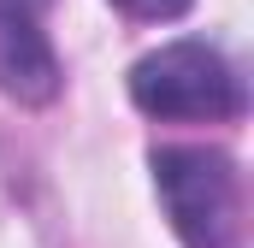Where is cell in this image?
<instances>
[{"label": "cell", "instance_id": "2", "mask_svg": "<svg viewBox=\"0 0 254 248\" xmlns=\"http://www.w3.org/2000/svg\"><path fill=\"white\" fill-rule=\"evenodd\" d=\"M130 101L148 119H237L243 77L213 42H166L130 65Z\"/></svg>", "mask_w": 254, "mask_h": 248}, {"label": "cell", "instance_id": "4", "mask_svg": "<svg viewBox=\"0 0 254 248\" xmlns=\"http://www.w3.org/2000/svg\"><path fill=\"white\" fill-rule=\"evenodd\" d=\"M119 12H130V18H148V24H160V18H178V12H190L195 0H113Z\"/></svg>", "mask_w": 254, "mask_h": 248}, {"label": "cell", "instance_id": "5", "mask_svg": "<svg viewBox=\"0 0 254 248\" xmlns=\"http://www.w3.org/2000/svg\"><path fill=\"white\" fill-rule=\"evenodd\" d=\"M48 0H0V24H36Z\"/></svg>", "mask_w": 254, "mask_h": 248}, {"label": "cell", "instance_id": "1", "mask_svg": "<svg viewBox=\"0 0 254 248\" xmlns=\"http://www.w3.org/2000/svg\"><path fill=\"white\" fill-rule=\"evenodd\" d=\"M148 166L184 248L243 243V172L225 148H154Z\"/></svg>", "mask_w": 254, "mask_h": 248}, {"label": "cell", "instance_id": "3", "mask_svg": "<svg viewBox=\"0 0 254 248\" xmlns=\"http://www.w3.org/2000/svg\"><path fill=\"white\" fill-rule=\"evenodd\" d=\"M0 89L30 107L60 95V60L36 24H0Z\"/></svg>", "mask_w": 254, "mask_h": 248}]
</instances>
